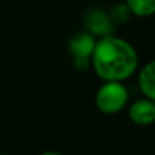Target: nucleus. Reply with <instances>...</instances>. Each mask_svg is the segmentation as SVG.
I'll use <instances>...</instances> for the list:
<instances>
[{"instance_id":"nucleus-1","label":"nucleus","mask_w":155,"mask_h":155,"mask_svg":"<svg viewBox=\"0 0 155 155\" xmlns=\"http://www.w3.org/2000/svg\"><path fill=\"white\" fill-rule=\"evenodd\" d=\"M137 61V53L134 46L113 34L99 38L91 54V65L105 82H123L128 79L136 71Z\"/></svg>"},{"instance_id":"nucleus-7","label":"nucleus","mask_w":155,"mask_h":155,"mask_svg":"<svg viewBox=\"0 0 155 155\" xmlns=\"http://www.w3.org/2000/svg\"><path fill=\"white\" fill-rule=\"evenodd\" d=\"M125 4L136 16H150L155 14V0H125Z\"/></svg>"},{"instance_id":"nucleus-3","label":"nucleus","mask_w":155,"mask_h":155,"mask_svg":"<svg viewBox=\"0 0 155 155\" xmlns=\"http://www.w3.org/2000/svg\"><path fill=\"white\" fill-rule=\"evenodd\" d=\"M95 42L91 33H79L70 41V52L74 54V64L78 71H86L91 64Z\"/></svg>"},{"instance_id":"nucleus-6","label":"nucleus","mask_w":155,"mask_h":155,"mask_svg":"<svg viewBox=\"0 0 155 155\" xmlns=\"http://www.w3.org/2000/svg\"><path fill=\"white\" fill-rule=\"evenodd\" d=\"M139 87L146 98L155 101V60L147 63L139 72Z\"/></svg>"},{"instance_id":"nucleus-5","label":"nucleus","mask_w":155,"mask_h":155,"mask_svg":"<svg viewBox=\"0 0 155 155\" xmlns=\"http://www.w3.org/2000/svg\"><path fill=\"white\" fill-rule=\"evenodd\" d=\"M84 23H86L88 33H91L93 35L104 37V35L112 34V31H113V22L110 19V16L101 10L90 11L86 15Z\"/></svg>"},{"instance_id":"nucleus-8","label":"nucleus","mask_w":155,"mask_h":155,"mask_svg":"<svg viewBox=\"0 0 155 155\" xmlns=\"http://www.w3.org/2000/svg\"><path fill=\"white\" fill-rule=\"evenodd\" d=\"M131 15H132V12L128 8V5L127 4H117L116 7L112 8V12H110L109 16H110L113 23H125Z\"/></svg>"},{"instance_id":"nucleus-10","label":"nucleus","mask_w":155,"mask_h":155,"mask_svg":"<svg viewBox=\"0 0 155 155\" xmlns=\"http://www.w3.org/2000/svg\"><path fill=\"white\" fill-rule=\"evenodd\" d=\"M0 155H8V154H0Z\"/></svg>"},{"instance_id":"nucleus-4","label":"nucleus","mask_w":155,"mask_h":155,"mask_svg":"<svg viewBox=\"0 0 155 155\" xmlns=\"http://www.w3.org/2000/svg\"><path fill=\"white\" fill-rule=\"evenodd\" d=\"M129 118L136 125H150L155 121V101L142 98L129 106Z\"/></svg>"},{"instance_id":"nucleus-9","label":"nucleus","mask_w":155,"mask_h":155,"mask_svg":"<svg viewBox=\"0 0 155 155\" xmlns=\"http://www.w3.org/2000/svg\"><path fill=\"white\" fill-rule=\"evenodd\" d=\"M40 155H63V154L56 153V151H45V153H42V154H40Z\"/></svg>"},{"instance_id":"nucleus-2","label":"nucleus","mask_w":155,"mask_h":155,"mask_svg":"<svg viewBox=\"0 0 155 155\" xmlns=\"http://www.w3.org/2000/svg\"><path fill=\"white\" fill-rule=\"evenodd\" d=\"M129 94L127 87L118 80H107L98 88L95 105L99 112L105 114H114L127 106Z\"/></svg>"}]
</instances>
